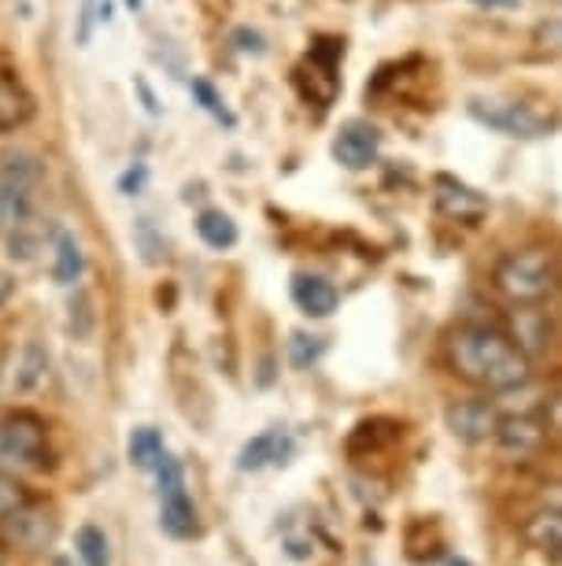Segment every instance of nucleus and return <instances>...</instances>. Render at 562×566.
Listing matches in <instances>:
<instances>
[{"label":"nucleus","instance_id":"f257e3e1","mask_svg":"<svg viewBox=\"0 0 562 566\" xmlns=\"http://www.w3.org/2000/svg\"><path fill=\"white\" fill-rule=\"evenodd\" d=\"M444 363L463 386L489 392V397H500V392L526 386L533 378V363L518 352V345L500 326L489 323H459L448 329Z\"/></svg>","mask_w":562,"mask_h":566},{"label":"nucleus","instance_id":"f03ea898","mask_svg":"<svg viewBox=\"0 0 562 566\" xmlns=\"http://www.w3.org/2000/svg\"><path fill=\"white\" fill-rule=\"evenodd\" d=\"M492 290L507 304H548L562 290L559 255L544 244H529V249L500 255L492 266Z\"/></svg>","mask_w":562,"mask_h":566},{"label":"nucleus","instance_id":"7ed1b4c3","mask_svg":"<svg viewBox=\"0 0 562 566\" xmlns=\"http://www.w3.org/2000/svg\"><path fill=\"white\" fill-rule=\"evenodd\" d=\"M45 178V164L30 148H8L0 156V238L34 219V197Z\"/></svg>","mask_w":562,"mask_h":566},{"label":"nucleus","instance_id":"20e7f679","mask_svg":"<svg viewBox=\"0 0 562 566\" xmlns=\"http://www.w3.org/2000/svg\"><path fill=\"white\" fill-rule=\"evenodd\" d=\"M0 459L23 470L52 467L49 422L34 411H12L0 422Z\"/></svg>","mask_w":562,"mask_h":566},{"label":"nucleus","instance_id":"39448f33","mask_svg":"<svg viewBox=\"0 0 562 566\" xmlns=\"http://www.w3.org/2000/svg\"><path fill=\"white\" fill-rule=\"evenodd\" d=\"M466 112H470L481 126H489V130H500L507 137H518V142H537V137H544L551 130L548 115L533 112L522 101H496V97L485 101V97H474L470 104H466Z\"/></svg>","mask_w":562,"mask_h":566},{"label":"nucleus","instance_id":"423d86ee","mask_svg":"<svg viewBox=\"0 0 562 566\" xmlns=\"http://www.w3.org/2000/svg\"><path fill=\"white\" fill-rule=\"evenodd\" d=\"M548 433L551 430H548V422L540 419V411H507L500 426H496L492 444H496V452L503 459H511V463H526V459L544 452Z\"/></svg>","mask_w":562,"mask_h":566},{"label":"nucleus","instance_id":"0eeeda50","mask_svg":"<svg viewBox=\"0 0 562 566\" xmlns=\"http://www.w3.org/2000/svg\"><path fill=\"white\" fill-rule=\"evenodd\" d=\"M503 411L500 403L489 400V392L485 397H463V400H452L448 408H444V426L452 430V437H459L463 444H485L492 441L496 426H500Z\"/></svg>","mask_w":562,"mask_h":566},{"label":"nucleus","instance_id":"6e6552de","mask_svg":"<svg viewBox=\"0 0 562 566\" xmlns=\"http://www.w3.org/2000/svg\"><path fill=\"white\" fill-rule=\"evenodd\" d=\"M503 334L515 340L518 352H522L529 363L548 356L551 345H555V326H551V315L544 304H511Z\"/></svg>","mask_w":562,"mask_h":566},{"label":"nucleus","instance_id":"1a4fd4ad","mask_svg":"<svg viewBox=\"0 0 562 566\" xmlns=\"http://www.w3.org/2000/svg\"><path fill=\"white\" fill-rule=\"evenodd\" d=\"M433 205L444 219L452 222H466V227H474V222L485 219V211H489V200L477 193L474 186H466V181L452 178V175H437L433 178Z\"/></svg>","mask_w":562,"mask_h":566},{"label":"nucleus","instance_id":"9d476101","mask_svg":"<svg viewBox=\"0 0 562 566\" xmlns=\"http://www.w3.org/2000/svg\"><path fill=\"white\" fill-rule=\"evenodd\" d=\"M378 153H381V130H378V126L363 123V119L344 123L341 130H337V137H333V156H337V164L348 167V170H367V167H374Z\"/></svg>","mask_w":562,"mask_h":566},{"label":"nucleus","instance_id":"9b49d317","mask_svg":"<svg viewBox=\"0 0 562 566\" xmlns=\"http://www.w3.org/2000/svg\"><path fill=\"white\" fill-rule=\"evenodd\" d=\"M52 533H56V518H52L49 511H41L34 500H30L23 511H15L8 522H0V537L8 544H19V548H26V552L45 548L52 541Z\"/></svg>","mask_w":562,"mask_h":566},{"label":"nucleus","instance_id":"f8f14e48","mask_svg":"<svg viewBox=\"0 0 562 566\" xmlns=\"http://www.w3.org/2000/svg\"><path fill=\"white\" fill-rule=\"evenodd\" d=\"M293 304L300 307L307 318H330L341 304L337 285L326 282L322 274H296L293 277Z\"/></svg>","mask_w":562,"mask_h":566},{"label":"nucleus","instance_id":"ddd939ff","mask_svg":"<svg viewBox=\"0 0 562 566\" xmlns=\"http://www.w3.org/2000/svg\"><path fill=\"white\" fill-rule=\"evenodd\" d=\"M293 459V437L285 430H267L259 437H252V441L241 448L237 455V470H263V467H282Z\"/></svg>","mask_w":562,"mask_h":566},{"label":"nucleus","instance_id":"4468645a","mask_svg":"<svg viewBox=\"0 0 562 566\" xmlns=\"http://www.w3.org/2000/svg\"><path fill=\"white\" fill-rule=\"evenodd\" d=\"M34 119V97L12 71H0V134H15Z\"/></svg>","mask_w":562,"mask_h":566},{"label":"nucleus","instance_id":"2eb2a0df","mask_svg":"<svg viewBox=\"0 0 562 566\" xmlns=\"http://www.w3.org/2000/svg\"><path fill=\"white\" fill-rule=\"evenodd\" d=\"M159 500H163V511H159V526H163L167 537H174V541L197 537L200 522H197L193 500L185 496V489H178V493H167V496H159Z\"/></svg>","mask_w":562,"mask_h":566},{"label":"nucleus","instance_id":"dca6fc26","mask_svg":"<svg viewBox=\"0 0 562 566\" xmlns=\"http://www.w3.org/2000/svg\"><path fill=\"white\" fill-rule=\"evenodd\" d=\"M52 249H56V263H52V274H56L60 285H74L86 271V255H82V244L71 230L52 227Z\"/></svg>","mask_w":562,"mask_h":566},{"label":"nucleus","instance_id":"f3484780","mask_svg":"<svg viewBox=\"0 0 562 566\" xmlns=\"http://www.w3.org/2000/svg\"><path fill=\"white\" fill-rule=\"evenodd\" d=\"M522 537L533 544L537 552L555 555L562 548V511L555 507H540L533 518H526Z\"/></svg>","mask_w":562,"mask_h":566},{"label":"nucleus","instance_id":"a211bd4d","mask_svg":"<svg viewBox=\"0 0 562 566\" xmlns=\"http://www.w3.org/2000/svg\"><path fill=\"white\" fill-rule=\"evenodd\" d=\"M197 233H200V241H204L208 249H215V252H226V249L237 244V222H233L226 211H219V208L200 211Z\"/></svg>","mask_w":562,"mask_h":566},{"label":"nucleus","instance_id":"6ab92c4d","mask_svg":"<svg viewBox=\"0 0 562 566\" xmlns=\"http://www.w3.org/2000/svg\"><path fill=\"white\" fill-rule=\"evenodd\" d=\"M381 426H385V419H367V422H359L352 437H348V455H370V452H378V448H385L392 444L396 437H404V426H392L389 433H381Z\"/></svg>","mask_w":562,"mask_h":566},{"label":"nucleus","instance_id":"aec40b11","mask_svg":"<svg viewBox=\"0 0 562 566\" xmlns=\"http://www.w3.org/2000/svg\"><path fill=\"white\" fill-rule=\"evenodd\" d=\"M49 378V352L45 345H38V340H30L23 348V356H19V370H15V389L19 392H34L45 386Z\"/></svg>","mask_w":562,"mask_h":566},{"label":"nucleus","instance_id":"412c9836","mask_svg":"<svg viewBox=\"0 0 562 566\" xmlns=\"http://www.w3.org/2000/svg\"><path fill=\"white\" fill-rule=\"evenodd\" d=\"M167 448H163V437L152 426H145V430H134L130 433V463L137 470H148V474H156V467L163 463Z\"/></svg>","mask_w":562,"mask_h":566},{"label":"nucleus","instance_id":"4be33fe9","mask_svg":"<svg viewBox=\"0 0 562 566\" xmlns=\"http://www.w3.org/2000/svg\"><path fill=\"white\" fill-rule=\"evenodd\" d=\"M4 244H8V255H12V260L30 263L41 252V244H45V230L38 227V219H26L23 227H15L8 233Z\"/></svg>","mask_w":562,"mask_h":566},{"label":"nucleus","instance_id":"5701e85b","mask_svg":"<svg viewBox=\"0 0 562 566\" xmlns=\"http://www.w3.org/2000/svg\"><path fill=\"white\" fill-rule=\"evenodd\" d=\"M74 552L82 555L86 566H112V541L108 533L97 526H82L78 537H74Z\"/></svg>","mask_w":562,"mask_h":566},{"label":"nucleus","instance_id":"b1692460","mask_svg":"<svg viewBox=\"0 0 562 566\" xmlns=\"http://www.w3.org/2000/svg\"><path fill=\"white\" fill-rule=\"evenodd\" d=\"M322 352H326V337H315V334H293L289 337V363L296 370H307L311 363L322 359Z\"/></svg>","mask_w":562,"mask_h":566},{"label":"nucleus","instance_id":"393cba45","mask_svg":"<svg viewBox=\"0 0 562 566\" xmlns=\"http://www.w3.org/2000/svg\"><path fill=\"white\" fill-rule=\"evenodd\" d=\"M134 244H137V252H141V260H145V263H163L167 241L156 233L152 219H137V222H134Z\"/></svg>","mask_w":562,"mask_h":566},{"label":"nucleus","instance_id":"a878e982","mask_svg":"<svg viewBox=\"0 0 562 566\" xmlns=\"http://www.w3.org/2000/svg\"><path fill=\"white\" fill-rule=\"evenodd\" d=\"M30 500H34V496L26 493V485L19 482V478H12V474H4V470H0V522H8V518L15 515V511H23Z\"/></svg>","mask_w":562,"mask_h":566},{"label":"nucleus","instance_id":"bb28decb","mask_svg":"<svg viewBox=\"0 0 562 566\" xmlns=\"http://www.w3.org/2000/svg\"><path fill=\"white\" fill-rule=\"evenodd\" d=\"M93 323H97V315H93V301L89 293H74L71 296V334L78 340H86L93 334Z\"/></svg>","mask_w":562,"mask_h":566},{"label":"nucleus","instance_id":"cd10ccee","mask_svg":"<svg viewBox=\"0 0 562 566\" xmlns=\"http://www.w3.org/2000/svg\"><path fill=\"white\" fill-rule=\"evenodd\" d=\"M193 97L200 101V108H204V112H211V115H215V119H222L226 126H233V115L226 112V104H222L219 93L211 90V82L197 78V82H193Z\"/></svg>","mask_w":562,"mask_h":566},{"label":"nucleus","instance_id":"c85d7f7f","mask_svg":"<svg viewBox=\"0 0 562 566\" xmlns=\"http://www.w3.org/2000/svg\"><path fill=\"white\" fill-rule=\"evenodd\" d=\"M537 41L544 49H555V52H562V15L559 19H544V23H537Z\"/></svg>","mask_w":562,"mask_h":566},{"label":"nucleus","instance_id":"c756f323","mask_svg":"<svg viewBox=\"0 0 562 566\" xmlns=\"http://www.w3.org/2000/svg\"><path fill=\"white\" fill-rule=\"evenodd\" d=\"M540 419L548 422L551 433H562V392H548L544 408H540Z\"/></svg>","mask_w":562,"mask_h":566},{"label":"nucleus","instance_id":"7c9ffc66","mask_svg":"<svg viewBox=\"0 0 562 566\" xmlns=\"http://www.w3.org/2000/svg\"><path fill=\"white\" fill-rule=\"evenodd\" d=\"M230 41H233V45H237L241 52H248V56H263V38L256 34V30L241 27V30H233Z\"/></svg>","mask_w":562,"mask_h":566},{"label":"nucleus","instance_id":"2f4dec72","mask_svg":"<svg viewBox=\"0 0 562 566\" xmlns=\"http://www.w3.org/2000/svg\"><path fill=\"white\" fill-rule=\"evenodd\" d=\"M100 0H82V15H78V45H89L93 38V19H97Z\"/></svg>","mask_w":562,"mask_h":566},{"label":"nucleus","instance_id":"473e14b6","mask_svg":"<svg viewBox=\"0 0 562 566\" xmlns=\"http://www.w3.org/2000/svg\"><path fill=\"white\" fill-rule=\"evenodd\" d=\"M540 507H555L562 511V482H544L540 485Z\"/></svg>","mask_w":562,"mask_h":566},{"label":"nucleus","instance_id":"72a5a7b5","mask_svg":"<svg viewBox=\"0 0 562 566\" xmlns=\"http://www.w3.org/2000/svg\"><path fill=\"white\" fill-rule=\"evenodd\" d=\"M141 186H145V164H137L134 170H126V175H123V193L134 197Z\"/></svg>","mask_w":562,"mask_h":566},{"label":"nucleus","instance_id":"f704fd0d","mask_svg":"<svg viewBox=\"0 0 562 566\" xmlns=\"http://www.w3.org/2000/svg\"><path fill=\"white\" fill-rule=\"evenodd\" d=\"M12 293H15L12 274H4V271H0V307H4L8 301H12Z\"/></svg>","mask_w":562,"mask_h":566},{"label":"nucleus","instance_id":"c9c22d12","mask_svg":"<svg viewBox=\"0 0 562 566\" xmlns=\"http://www.w3.org/2000/svg\"><path fill=\"white\" fill-rule=\"evenodd\" d=\"M477 8H518L522 0H470Z\"/></svg>","mask_w":562,"mask_h":566},{"label":"nucleus","instance_id":"e433bc0d","mask_svg":"<svg viewBox=\"0 0 562 566\" xmlns=\"http://www.w3.org/2000/svg\"><path fill=\"white\" fill-rule=\"evenodd\" d=\"M137 90H141V97H145V108L152 112V115H159V104H156V97H152V90H148L145 82H137Z\"/></svg>","mask_w":562,"mask_h":566},{"label":"nucleus","instance_id":"4c0bfd02","mask_svg":"<svg viewBox=\"0 0 562 566\" xmlns=\"http://www.w3.org/2000/svg\"><path fill=\"white\" fill-rule=\"evenodd\" d=\"M551 559H555V563H559V566H562V548H559V552H555V555H551Z\"/></svg>","mask_w":562,"mask_h":566},{"label":"nucleus","instance_id":"58836bf2","mask_svg":"<svg viewBox=\"0 0 562 566\" xmlns=\"http://www.w3.org/2000/svg\"><path fill=\"white\" fill-rule=\"evenodd\" d=\"M126 4H130V8H141V0H126Z\"/></svg>","mask_w":562,"mask_h":566}]
</instances>
